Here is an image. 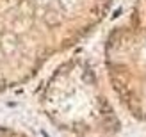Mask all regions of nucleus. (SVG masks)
<instances>
[{"instance_id": "1", "label": "nucleus", "mask_w": 146, "mask_h": 137, "mask_svg": "<svg viewBox=\"0 0 146 137\" xmlns=\"http://www.w3.org/2000/svg\"><path fill=\"white\" fill-rule=\"evenodd\" d=\"M41 105L54 125L73 134H109L118 128L94 71L80 61L62 64L55 71L41 93Z\"/></svg>"}, {"instance_id": "2", "label": "nucleus", "mask_w": 146, "mask_h": 137, "mask_svg": "<svg viewBox=\"0 0 146 137\" xmlns=\"http://www.w3.org/2000/svg\"><path fill=\"white\" fill-rule=\"evenodd\" d=\"M111 0H0V9L32 28L52 52L66 48L102 18Z\"/></svg>"}, {"instance_id": "3", "label": "nucleus", "mask_w": 146, "mask_h": 137, "mask_svg": "<svg viewBox=\"0 0 146 137\" xmlns=\"http://www.w3.org/2000/svg\"><path fill=\"white\" fill-rule=\"evenodd\" d=\"M52 55L32 28L0 9V93L27 82Z\"/></svg>"}, {"instance_id": "4", "label": "nucleus", "mask_w": 146, "mask_h": 137, "mask_svg": "<svg viewBox=\"0 0 146 137\" xmlns=\"http://www.w3.org/2000/svg\"><path fill=\"white\" fill-rule=\"evenodd\" d=\"M0 137H18V132L9 130V128H0Z\"/></svg>"}]
</instances>
